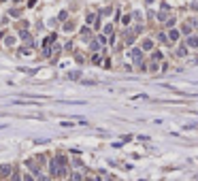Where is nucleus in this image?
Instances as JSON below:
<instances>
[{
    "label": "nucleus",
    "instance_id": "2",
    "mask_svg": "<svg viewBox=\"0 0 198 181\" xmlns=\"http://www.w3.org/2000/svg\"><path fill=\"white\" fill-rule=\"evenodd\" d=\"M187 47H192V49L198 47V39H196V36H190V39H187Z\"/></svg>",
    "mask_w": 198,
    "mask_h": 181
},
{
    "label": "nucleus",
    "instance_id": "7",
    "mask_svg": "<svg viewBox=\"0 0 198 181\" xmlns=\"http://www.w3.org/2000/svg\"><path fill=\"white\" fill-rule=\"evenodd\" d=\"M21 39H24L26 43H28V41H30V34H28V32H21Z\"/></svg>",
    "mask_w": 198,
    "mask_h": 181
},
{
    "label": "nucleus",
    "instance_id": "3",
    "mask_svg": "<svg viewBox=\"0 0 198 181\" xmlns=\"http://www.w3.org/2000/svg\"><path fill=\"white\" fill-rule=\"evenodd\" d=\"M177 39H179V30H170L166 36V41H177Z\"/></svg>",
    "mask_w": 198,
    "mask_h": 181
},
{
    "label": "nucleus",
    "instance_id": "8",
    "mask_svg": "<svg viewBox=\"0 0 198 181\" xmlns=\"http://www.w3.org/2000/svg\"><path fill=\"white\" fill-rule=\"evenodd\" d=\"M36 181H49V179H47V177H43V175H39V179H36Z\"/></svg>",
    "mask_w": 198,
    "mask_h": 181
},
{
    "label": "nucleus",
    "instance_id": "5",
    "mask_svg": "<svg viewBox=\"0 0 198 181\" xmlns=\"http://www.w3.org/2000/svg\"><path fill=\"white\" fill-rule=\"evenodd\" d=\"M151 58H154L156 62H160V60H162V53H160V51H154V56H151Z\"/></svg>",
    "mask_w": 198,
    "mask_h": 181
},
{
    "label": "nucleus",
    "instance_id": "4",
    "mask_svg": "<svg viewBox=\"0 0 198 181\" xmlns=\"http://www.w3.org/2000/svg\"><path fill=\"white\" fill-rule=\"evenodd\" d=\"M141 58H143V51H141V49H134V51H132V60H134V62H141Z\"/></svg>",
    "mask_w": 198,
    "mask_h": 181
},
{
    "label": "nucleus",
    "instance_id": "1",
    "mask_svg": "<svg viewBox=\"0 0 198 181\" xmlns=\"http://www.w3.org/2000/svg\"><path fill=\"white\" fill-rule=\"evenodd\" d=\"M9 175H11V166H0V177H9Z\"/></svg>",
    "mask_w": 198,
    "mask_h": 181
},
{
    "label": "nucleus",
    "instance_id": "6",
    "mask_svg": "<svg viewBox=\"0 0 198 181\" xmlns=\"http://www.w3.org/2000/svg\"><path fill=\"white\" fill-rule=\"evenodd\" d=\"M143 47H145V49H151V47H154V43H151V41H145V43H143Z\"/></svg>",
    "mask_w": 198,
    "mask_h": 181
}]
</instances>
